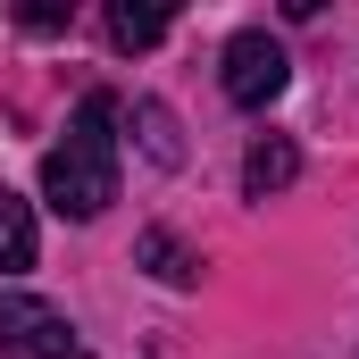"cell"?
Instances as JSON below:
<instances>
[{"mask_svg":"<svg viewBox=\"0 0 359 359\" xmlns=\"http://www.w3.org/2000/svg\"><path fill=\"white\" fill-rule=\"evenodd\" d=\"M117 100L109 92H84L76 100V126H67V142H50V159H42V201L59 209V217H100L109 201H117Z\"/></svg>","mask_w":359,"mask_h":359,"instance_id":"6da1fadb","label":"cell"},{"mask_svg":"<svg viewBox=\"0 0 359 359\" xmlns=\"http://www.w3.org/2000/svg\"><path fill=\"white\" fill-rule=\"evenodd\" d=\"M0 359H92V351L76 343V326H67L50 301L0 292Z\"/></svg>","mask_w":359,"mask_h":359,"instance_id":"7a4b0ae2","label":"cell"},{"mask_svg":"<svg viewBox=\"0 0 359 359\" xmlns=\"http://www.w3.org/2000/svg\"><path fill=\"white\" fill-rule=\"evenodd\" d=\"M284 84H292V59H284V42H276V34L251 25V34H234V42H226V100H234V109H268Z\"/></svg>","mask_w":359,"mask_h":359,"instance_id":"3957f363","label":"cell"},{"mask_svg":"<svg viewBox=\"0 0 359 359\" xmlns=\"http://www.w3.org/2000/svg\"><path fill=\"white\" fill-rule=\"evenodd\" d=\"M292 176H301V151H292L284 134H259V142H251V159H243V192H251V201H268V192H284Z\"/></svg>","mask_w":359,"mask_h":359,"instance_id":"277c9868","label":"cell"},{"mask_svg":"<svg viewBox=\"0 0 359 359\" xmlns=\"http://www.w3.org/2000/svg\"><path fill=\"white\" fill-rule=\"evenodd\" d=\"M34 251H42V243H34V209H25L17 192H0V276H25Z\"/></svg>","mask_w":359,"mask_h":359,"instance_id":"5b68a950","label":"cell"},{"mask_svg":"<svg viewBox=\"0 0 359 359\" xmlns=\"http://www.w3.org/2000/svg\"><path fill=\"white\" fill-rule=\"evenodd\" d=\"M134 259H142V268L159 276V284H176V292H184V284H192V276H201V259L184 251V243H176V234H168V226H151V234L134 243Z\"/></svg>","mask_w":359,"mask_h":359,"instance_id":"8992f818","label":"cell"},{"mask_svg":"<svg viewBox=\"0 0 359 359\" xmlns=\"http://www.w3.org/2000/svg\"><path fill=\"white\" fill-rule=\"evenodd\" d=\"M159 34H168V8H134V0L109 8V42H117V50H151Z\"/></svg>","mask_w":359,"mask_h":359,"instance_id":"52a82bcc","label":"cell"},{"mask_svg":"<svg viewBox=\"0 0 359 359\" xmlns=\"http://www.w3.org/2000/svg\"><path fill=\"white\" fill-rule=\"evenodd\" d=\"M134 126H142V142H151V159H159V168H176V117H168L159 100H134Z\"/></svg>","mask_w":359,"mask_h":359,"instance_id":"ba28073f","label":"cell"}]
</instances>
